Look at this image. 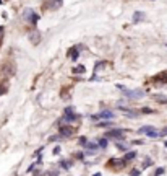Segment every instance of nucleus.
Masks as SVG:
<instances>
[{"instance_id":"nucleus-1","label":"nucleus","mask_w":167,"mask_h":176,"mask_svg":"<svg viewBox=\"0 0 167 176\" xmlns=\"http://www.w3.org/2000/svg\"><path fill=\"white\" fill-rule=\"evenodd\" d=\"M118 88L123 90V95H125V98H130V99H140L145 96V93H143V90H128L125 87H122V85H118Z\"/></svg>"},{"instance_id":"nucleus-2","label":"nucleus","mask_w":167,"mask_h":176,"mask_svg":"<svg viewBox=\"0 0 167 176\" xmlns=\"http://www.w3.org/2000/svg\"><path fill=\"white\" fill-rule=\"evenodd\" d=\"M140 134H146L148 137H152V139H157L161 137V131H157L156 127H151V126H145L140 129Z\"/></svg>"},{"instance_id":"nucleus-3","label":"nucleus","mask_w":167,"mask_h":176,"mask_svg":"<svg viewBox=\"0 0 167 176\" xmlns=\"http://www.w3.org/2000/svg\"><path fill=\"white\" fill-rule=\"evenodd\" d=\"M23 18H25L26 21H31V23H37V21H39V15L34 13L31 8H26V10L23 12Z\"/></svg>"},{"instance_id":"nucleus-4","label":"nucleus","mask_w":167,"mask_h":176,"mask_svg":"<svg viewBox=\"0 0 167 176\" xmlns=\"http://www.w3.org/2000/svg\"><path fill=\"white\" fill-rule=\"evenodd\" d=\"M62 0H46V5H44V8L46 10H59V8L62 7Z\"/></svg>"},{"instance_id":"nucleus-5","label":"nucleus","mask_w":167,"mask_h":176,"mask_svg":"<svg viewBox=\"0 0 167 176\" xmlns=\"http://www.w3.org/2000/svg\"><path fill=\"white\" fill-rule=\"evenodd\" d=\"M78 114H75L73 111V108H65V117H63V121L65 122H71V121H75V119H78Z\"/></svg>"},{"instance_id":"nucleus-6","label":"nucleus","mask_w":167,"mask_h":176,"mask_svg":"<svg viewBox=\"0 0 167 176\" xmlns=\"http://www.w3.org/2000/svg\"><path fill=\"white\" fill-rule=\"evenodd\" d=\"M93 119H112L114 117V113L109 111V109H104V111H101L99 114H94V116H91Z\"/></svg>"},{"instance_id":"nucleus-7","label":"nucleus","mask_w":167,"mask_h":176,"mask_svg":"<svg viewBox=\"0 0 167 176\" xmlns=\"http://www.w3.org/2000/svg\"><path fill=\"white\" fill-rule=\"evenodd\" d=\"M107 137H111V139H123L125 137V131L123 129H112L107 132Z\"/></svg>"},{"instance_id":"nucleus-8","label":"nucleus","mask_w":167,"mask_h":176,"mask_svg":"<svg viewBox=\"0 0 167 176\" xmlns=\"http://www.w3.org/2000/svg\"><path fill=\"white\" fill-rule=\"evenodd\" d=\"M29 39H31L32 44H37V42L41 41V34H39V33H37L36 30H32V31L29 33Z\"/></svg>"},{"instance_id":"nucleus-9","label":"nucleus","mask_w":167,"mask_h":176,"mask_svg":"<svg viewBox=\"0 0 167 176\" xmlns=\"http://www.w3.org/2000/svg\"><path fill=\"white\" fill-rule=\"evenodd\" d=\"M71 134H73V127H68V126H62L60 127V135L70 137Z\"/></svg>"},{"instance_id":"nucleus-10","label":"nucleus","mask_w":167,"mask_h":176,"mask_svg":"<svg viewBox=\"0 0 167 176\" xmlns=\"http://www.w3.org/2000/svg\"><path fill=\"white\" fill-rule=\"evenodd\" d=\"M127 161L125 160H118V158H112V161L109 163V166H114V168H122Z\"/></svg>"},{"instance_id":"nucleus-11","label":"nucleus","mask_w":167,"mask_h":176,"mask_svg":"<svg viewBox=\"0 0 167 176\" xmlns=\"http://www.w3.org/2000/svg\"><path fill=\"white\" fill-rule=\"evenodd\" d=\"M84 147H86V150L89 152V153H96V150H97V145L94 144V142H86Z\"/></svg>"},{"instance_id":"nucleus-12","label":"nucleus","mask_w":167,"mask_h":176,"mask_svg":"<svg viewBox=\"0 0 167 176\" xmlns=\"http://www.w3.org/2000/svg\"><path fill=\"white\" fill-rule=\"evenodd\" d=\"M143 18H145V13H143V12H136L135 15H133V21L138 23V21H141Z\"/></svg>"},{"instance_id":"nucleus-13","label":"nucleus","mask_w":167,"mask_h":176,"mask_svg":"<svg viewBox=\"0 0 167 176\" xmlns=\"http://www.w3.org/2000/svg\"><path fill=\"white\" fill-rule=\"evenodd\" d=\"M120 111H122V113H127L128 116H131V117L138 116V113H135V111H130V109H128V108H122V106H120Z\"/></svg>"},{"instance_id":"nucleus-14","label":"nucleus","mask_w":167,"mask_h":176,"mask_svg":"<svg viewBox=\"0 0 167 176\" xmlns=\"http://www.w3.org/2000/svg\"><path fill=\"white\" fill-rule=\"evenodd\" d=\"M154 99L159 103H167V96H162V95H154Z\"/></svg>"},{"instance_id":"nucleus-15","label":"nucleus","mask_w":167,"mask_h":176,"mask_svg":"<svg viewBox=\"0 0 167 176\" xmlns=\"http://www.w3.org/2000/svg\"><path fill=\"white\" fill-rule=\"evenodd\" d=\"M135 156H136V153H135V152H128V153L125 155V158H123V160H125V161H130V160H133V158H135Z\"/></svg>"},{"instance_id":"nucleus-16","label":"nucleus","mask_w":167,"mask_h":176,"mask_svg":"<svg viewBox=\"0 0 167 176\" xmlns=\"http://www.w3.org/2000/svg\"><path fill=\"white\" fill-rule=\"evenodd\" d=\"M97 126L99 127H111V126H114V122L112 121H104V122H99Z\"/></svg>"},{"instance_id":"nucleus-17","label":"nucleus","mask_w":167,"mask_h":176,"mask_svg":"<svg viewBox=\"0 0 167 176\" xmlns=\"http://www.w3.org/2000/svg\"><path fill=\"white\" fill-rule=\"evenodd\" d=\"M97 145L101 147V149H106V147H107V139H99L97 140Z\"/></svg>"},{"instance_id":"nucleus-18","label":"nucleus","mask_w":167,"mask_h":176,"mask_svg":"<svg viewBox=\"0 0 167 176\" xmlns=\"http://www.w3.org/2000/svg\"><path fill=\"white\" fill-rule=\"evenodd\" d=\"M70 57H71L73 60L78 59V49H71V51H70Z\"/></svg>"},{"instance_id":"nucleus-19","label":"nucleus","mask_w":167,"mask_h":176,"mask_svg":"<svg viewBox=\"0 0 167 176\" xmlns=\"http://www.w3.org/2000/svg\"><path fill=\"white\" fill-rule=\"evenodd\" d=\"M84 72V67L83 65H76V67L73 69V74H83Z\"/></svg>"},{"instance_id":"nucleus-20","label":"nucleus","mask_w":167,"mask_h":176,"mask_svg":"<svg viewBox=\"0 0 167 176\" xmlns=\"http://www.w3.org/2000/svg\"><path fill=\"white\" fill-rule=\"evenodd\" d=\"M60 166H62V168H65V170H68L71 166V161H60Z\"/></svg>"},{"instance_id":"nucleus-21","label":"nucleus","mask_w":167,"mask_h":176,"mask_svg":"<svg viewBox=\"0 0 167 176\" xmlns=\"http://www.w3.org/2000/svg\"><path fill=\"white\" fill-rule=\"evenodd\" d=\"M162 173H164V168H157V170H156V173H154V176H161Z\"/></svg>"},{"instance_id":"nucleus-22","label":"nucleus","mask_w":167,"mask_h":176,"mask_svg":"<svg viewBox=\"0 0 167 176\" xmlns=\"http://www.w3.org/2000/svg\"><path fill=\"white\" fill-rule=\"evenodd\" d=\"M60 139H62V135H54V137H50L49 140H50V142H54V140H60Z\"/></svg>"},{"instance_id":"nucleus-23","label":"nucleus","mask_w":167,"mask_h":176,"mask_svg":"<svg viewBox=\"0 0 167 176\" xmlns=\"http://www.w3.org/2000/svg\"><path fill=\"white\" fill-rule=\"evenodd\" d=\"M117 147H118V149H120V150H127V149H128V147H125V145H123V144H118Z\"/></svg>"},{"instance_id":"nucleus-24","label":"nucleus","mask_w":167,"mask_h":176,"mask_svg":"<svg viewBox=\"0 0 167 176\" xmlns=\"http://www.w3.org/2000/svg\"><path fill=\"white\" fill-rule=\"evenodd\" d=\"M60 153V147H55L54 149V155H59Z\"/></svg>"},{"instance_id":"nucleus-25","label":"nucleus","mask_w":167,"mask_h":176,"mask_svg":"<svg viewBox=\"0 0 167 176\" xmlns=\"http://www.w3.org/2000/svg\"><path fill=\"white\" fill-rule=\"evenodd\" d=\"M131 176H140V171H138V170H133V171H131Z\"/></svg>"},{"instance_id":"nucleus-26","label":"nucleus","mask_w":167,"mask_h":176,"mask_svg":"<svg viewBox=\"0 0 167 176\" xmlns=\"http://www.w3.org/2000/svg\"><path fill=\"white\" fill-rule=\"evenodd\" d=\"M80 144H81V145L86 144V137H81V139H80Z\"/></svg>"},{"instance_id":"nucleus-27","label":"nucleus","mask_w":167,"mask_h":176,"mask_svg":"<svg viewBox=\"0 0 167 176\" xmlns=\"http://www.w3.org/2000/svg\"><path fill=\"white\" fill-rule=\"evenodd\" d=\"M2 39H3V28L0 26V42H2Z\"/></svg>"},{"instance_id":"nucleus-28","label":"nucleus","mask_w":167,"mask_h":176,"mask_svg":"<svg viewBox=\"0 0 167 176\" xmlns=\"http://www.w3.org/2000/svg\"><path fill=\"white\" fill-rule=\"evenodd\" d=\"M162 135H167V127H165V129H162V131H161V137H162Z\"/></svg>"},{"instance_id":"nucleus-29","label":"nucleus","mask_w":167,"mask_h":176,"mask_svg":"<svg viewBox=\"0 0 167 176\" xmlns=\"http://www.w3.org/2000/svg\"><path fill=\"white\" fill-rule=\"evenodd\" d=\"M94 176H101V173H96V174H94Z\"/></svg>"}]
</instances>
